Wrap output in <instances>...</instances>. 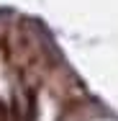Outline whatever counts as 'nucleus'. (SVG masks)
<instances>
[{
    "label": "nucleus",
    "mask_w": 118,
    "mask_h": 121,
    "mask_svg": "<svg viewBox=\"0 0 118 121\" xmlns=\"http://www.w3.org/2000/svg\"><path fill=\"white\" fill-rule=\"evenodd\" d=\"M0 121H21V111H18V100L10 103V108L5 103H0Z\"/></svg>",
    "instance_id": "obj_1"
}]
</instances>
